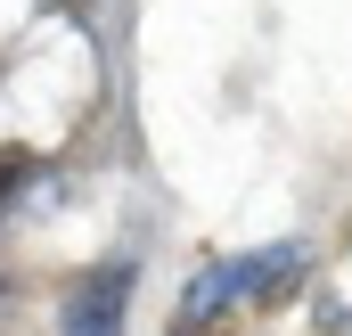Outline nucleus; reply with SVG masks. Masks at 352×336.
I'll use <instances>...</instances> for the list:
<instances>
[{
  "instance_id": "obj_1",
  "label": "nucleus",
  "mask_w": 352,
  "mask_h": 336,
  "mask_svg": "<svg viewBox=\"0 0 352 336\" xmlns=\"http://www.w3.org/2000/svg\"><path fill=\"white\" fill-rule=\"evenodd\" d=\"M303 271H311V246H303V238H278V246L246 254V262H238V304H254V312H278V304L303 287Z\"/></svg>"
},
{
  "instance_id": "obj_2",
  "label": "nucleus",
  "mask_w": 352,
  "mask_h": 336,
  "mask_svg": "<svg viewBox=\"0 0 352 336\" xmlns=\"http://www.w3.org/2000/svg\"><path fill=\"white\" fill-rule=\"evenodd\" d=\"M123 304H131V262H107V271H90L82 287L66 295V336H123Z\"/></svg>"
},
{
  "instance_id": "obj_3",
  "label": "nucleus",
  "mask_w": 352,
  "mask_h": 336,
  "mask_svg": "<svg viewBox=\"0 0 352 336\" xmlns=\"http://www.w3.org/2000/svg\"><path fill=\"white\" fill-rule=\"evenodd\" d=\"M230 304H238V262H197L180 287L173 336H230Z\"/></svg>"
},
{
  "instance_id": "obj_4",
  "label": "nucleus",
  "mask_w": 352,
  "mask_h": 336,
  "mask_svg": "<svg viewBox=\"0 0 352 336\" xmlns=\"http://www.w3.org/2000/svg\"><path fill=\"white\" fill-rule=\"evenodd\" d=\"M16 180H25V156H0V205L16 197Z\"/></svg>"
}]
</instances>
